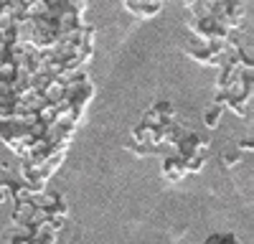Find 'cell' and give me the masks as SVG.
I'll return each instance as SVG.
<instances>
[{
	"label": "cell",
	"mask_w": 254,
	"mask_h": 244,
	"mask_svg": "<svg viewBox=\"0 0 254 244\" xmlns=\"http://www.w3.org/2000/svg\"><path fill=\"white\" fill-rule=\"evenodd\" d=\"M160 173H163V178H168V181H181L183 176H186V168H183V160L176 155V153H168L165 158H163V166H160Z\"/></svg>",
	"instance_id": "obj_1"
},
{
	"label": "cell",
	"mask_w": 254,
	"mask_h": 244,
	"mask_svg": "<svg viewBox=\"0 0 254 244\" xmlns=\"http://www.w3.org/2000/svg\"><path fill=\"white\" fill-rule=\"evenodd\" d=\"M125 10L137 18H153L163 10V3H125Z\"/></svg>",
	"instance_id": "obj_2"
},
{
	"label": "cell",
	"mask_w": 254,
	"mask_h": 244,
	"mask_svg": "<svg viewBox=\"0 0 254 244\" xmlns=\"http://www.w3.org/2000/svg\"><path fill=\"white\" fill-rule=\"evenodd\" d=\"M221 115H224V107H219V105L208 107V110L203 112V122H206V127L216 130V127H219V122H221Z\"/></svg>",
	"instance_id": "obj_3"
},
{
	"label": "cell",
	"mask_w": 254,
	"mask_h": 244,
	"mask_svg": "<svg viewBox=\"0 0 254 244\" xmlns=\"http://www.w3.org/2000/svg\"><path fill=\"white\" fill-rule=\"evenodd\" d=\"M201 244H242V242H239L234 234L226 232V234H208Z\"/></svg>",
	"instance_id": "obj_4"
},
{
	"label": "cell",
	"mask_w": 254,
	"mask_h": 244,
	"mask_svg": "<svg viewBox=\"0 0 254 244\" xmlns=\"http://www.w3.org/2000/svg\"><path fill=\"white\" fill-rule=\"evenodd\" d=\"M203 166H206V158H201V155H196V158H188V160H183L186 176H188V173H201V171H203Z\"/></svg>",
	"instance_id": "obj_5"
},
{
	"label": "cell",
	"mask_w": 254,
	"mask_h": 244,
	"mask_svg": "<svg viewBox=\"0 0 254 244\" xmlns=\"http://www.w3.org/2000/svg\"><path fill=\"white\" fill-rule=\"evenodd\" d=\"M127 150H132L135 155H140V158H145V155H155L160 148H150V145H140V142H127Z\"/></svg>",
	"instance_id": "obj_6"
},
{
	"label": "cell",
	"mask_w": 254,
	"mask_h": 244,
	"mask_svg": "<svg viewBox=\"0 0 254 244\" xmlns=\"http://www.w3.org/2000/svg\"><path fill=\"white\" fill-rule=\"evenodd\" d=\"M10 244H31V234L23 229H13L10 232Z\"/></svg>",
	"instance_id": "obj_7"
},
{
	"label": "cell",
	"mask_w": 254,
	"mask_h": 244,
	"mask_svg": "<svg viewBox=\"0 0 254 244\" xmlns=\"http://www.w3.org/2000/svg\"><path fill=\"white\" fill-rule=\"evenodd\" d=\"M221 160H224L226 168H231V166H237V163H239V153H237V150H234V153H224Z\"/></svg>",
	"instance_id": "obj_8"
},
{
	"label": "cell",
	"mask_w": 254,
	"mask_h": 244,
	"mask_svg": "<svg viewBox=\"0 0 254 244\" xmlns=\"http://www.w3.org/2000/svg\"><path fill=\"white\" fill-rule=\"evenodd\" d=\"M249 150H254V142L252 140H242L239 145H237V153H249Z\"/></svg>",
	"instance_id": "obj_9"
},
{
	"label": "cell",
	"mask_w": 254,
	"mask_h": 244,
	"mask_svg": "<svg viewBox=\"0 0 254 244\" xmlns=\"http://www.w3.org/2000/svg\"><path fill=\"white\" fill-rule=\"evenodd\" d=\"M8 198H10V186L8 183H0V203L8 201Z\"/></svg>",
	"instance_id": "obj_10"
}]
</instances>
